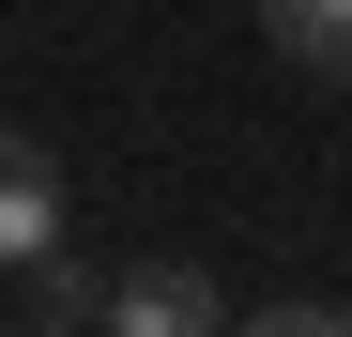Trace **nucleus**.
<instances>
[{
	"label": "nucleus",
	"mask_w": 352,
	"mask_h": 337,
	"mask_svg": "<svg viewBox=\"0 0 352 337\" xmlns=\"http://www.w3.org/2000/svg\"><path fill=\"white\" fill-rule=\"evenodd\" d=\"M261 46L291 77H322V92H352V0H261Z\"/></svg>",
	"instance_id": "3"
},
{
	"label": "nucleus",
	"mask_w": 352,
	"mask_h": 337,
	"mask_svg": "<svg viewBox=\"0 0 352 337\" xmlns=\"http://www.w3.org/2000/svg\"><path fill=\"white\" fill-rule=\"evenodd\" d=\"M16 322H107V276H92L77 246H46V261L16 276Z\"/></svg>",
	"instance_id": "4"
},
{
	"label": "nucleus",
	"mask_w": 352,
	"mask_h": 337,
	"mask_svg": "<svg viewBox=\"0 0 352 337\" xmlns=\"http://www.w3.org/2000/svg\"><path fill=\"white\" fill-rule=\"evenodd\" d=\"M62 230H77V199H62V153H46L31 123H0V276H31Z\"/></svg>",
	"instance_id": "1"
},
{
	"label": "nucleus",
	"mask_w": 352,
	"mask_h": 337,
	"mask_svg": "<svg viewBox=\"0 0 352 337\" xmlns=\"http://www.w3.org/2000/svg\"><path fill=\"white\" fill-rule=\"evenodd\" d=\"M214 322H230V292L199 261H123L107 276V337H214Z\"/></svg>",
	"instance_id": "2"
}]
</instances>
